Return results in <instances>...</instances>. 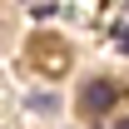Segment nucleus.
I'll use <instances>...</instances> for the list:
<instances>
[{
	"mask_svg": "<svg viewBox=\"0 0 129 129\" xmlns=\"http://www.w3.org/2000/svg\"><path fill=\"white\" fill-rule=\"evenodd\" d=\"M114 104H119V84L114 80H89L80 89V109L84 114H109Z\"/></svg>",
	"mask_w": 129,
	"mask_h": 129,
	"instance_id": "obj_1",
	"label": "nucleus"
},
{
	"mask_svg": "<svg viewBox=\"0 0 129 129\" xmlns=\"http://www.w3.org/2000/svg\"><path fill=\"white\" fill-rule=\"evenodd\" d=\"M119 50L129 55V25H119Z\"/></svg>",
	"mask_w": 129,
	"mask_h": 129,
	"instance_id": "obj_2",
	"label": "nucleus"
},
{
	"mask_svg": "<svg viewBox=\"0 0 129 129\" xmlns=\"http://www.w3.org/2000/svg\"><path fill=\"white\" fill-rule=\"evenodd\" d=\"M124 129H129V124H124Z\"/></svg>",
	"mask_w": 129,
	"mask_h": 129,
	"instance_id": "obj_3",
	"label": "nucleus"
}]
</instances>
